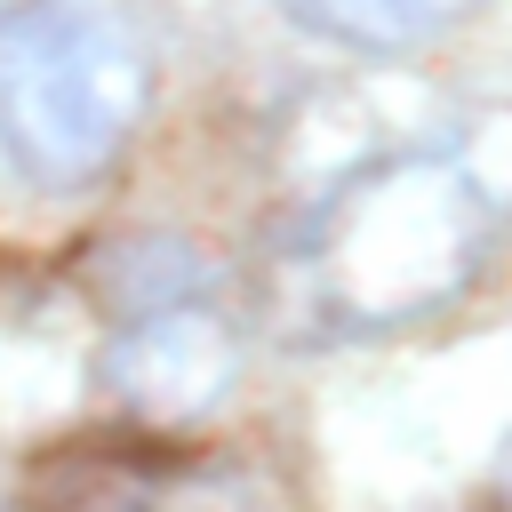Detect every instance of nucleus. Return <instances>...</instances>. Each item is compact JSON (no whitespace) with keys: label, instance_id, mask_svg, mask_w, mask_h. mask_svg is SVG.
<instances>
[{"label":"nucleus","instance_id":"5","mask_svg":"<svg viewBox=\"0 0 512 512\" xmlns=\"http://www.w3.org/2000/svg\"><path fill=\"white\" fill-rule=\"evenodd\" d=\"M480 0H280L288 24L352 48V56H400V48H424L432 32L464 24Z\"/></svg>","mask_w":512,"mask_h":512},{"label":"nucleus","instance_id":"1","mask_svg":"<svg viewBox=\"0 0 512 512\" xmlns=\"http://www.w3.org/2000/svg\"><path fill=\"white\" fill-rule=\"evenodd\" d=\"M496 216L448 168V152L360 160L336 176L312 232V296L344 328H400L456 304L488 256Z\"/></svg>","mask_w":512,"mask_h":512},{"label":"nucleus","instance_id":"7","mask_svg":"<svg viewBox=\"0 0 512 512\" xmlns=\"http://www.w3.org/2000/svg\"><path fill=\"white\" fill-rule=\"evenodd\" d=\"M504 504H512V448H504Z\"/></svg>","mask_w":512,"mask_h":512},{"label":"nucleus","instance_id":"4","mask_svg":"<svg viewBox=\"0 0 512 512\" xmlns=\"http://www.w3.org/2000/svg\"><path fill=\"white\" fill-rule=\"evenodd\" d=\"M56 512H240V488L224 464L96 448L56 472Z\"/></svg>","mask_w":512,"mask_h":512},{"label":"nucleus","instance_id":"6","mask_svg":"<svg viewBox=\"0 0 512 512\" xmlns=\"http://www.w3.org/2000/svg\"><path fill=\"white\" fill-rule=\"evenodd\" d=\"M440 152H448V168L472 184V200L488 216L512 208V104H472Z\"/></svg>","mask_w":512,"mask_h":512},{"label":"nucleus","instance_id":"2","mask_svg":"<svg viewBox=\"0 0 512 512\" xmlns=\"http://www.w3.org/2000/svg\"><path fill=\"white\" fill-rule=\"evenodd\" d=\"M152 104V48L112 0H16L0 8V152L72 192L120 160Z\"/></svg>","mask_w":512,"mask_h":512},{"label":"nucleus","instance_id":"3","mask_svg":"<svg viewBox=\"0 0 512 512\" xmlns=\"http://www.w3.org/2000/svg\"><path fill=\"white\" fill-rule=\"evenodd\" d=\"M104 392L136 416V424H160V432H176V424H200L224 392H232V376H240V336H232V320L216 312V304H200V296H168V304H144V312H128L120 320V336L104 344Z\"/></svg>","mask_w":512,"mask_h":512}]
</instances>
